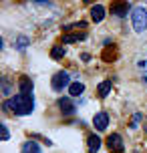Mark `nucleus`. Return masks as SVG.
Segmentation results:
<instances>
[{
  "instance_id": "nucleus-1",
  "label": "nucleus",
  "mask_w": 147,
  "mask_h": 153,
  "mask_svg": "<svg viewBox=\"0 0 147 153\" xmlns=\"http://www.w3.org/2000/svg\"><path fill=\"white\" fill-rule=\"evenodd\" d=\"M2 109L14 115H30L34 111V97H32V93H18L4 101Z\"/></svg>"
},
{
  "instance_id": "nucleus-2",
  "label": "nucleus",
  "mask_w": 147,
  "mask_h": 153,
  "mask_svg": "<svg viewBox=\"0 0 147 153\" xmlns=\"http://www.w3.org/2000/svg\"><path fill=\"white\" fill-rule=\"evenodd\" d=\"M131 22H133V30L135 32H143L147 28V10L143 6L135 8L131 12Z\"/></svg>"
},
{
  "instance_id": "nucleus-3",
  "label": "nucleus",
  "mask_w": 147,
  "mask_h": 153,
  "mask_svg": "<svg viewBox=\"0 0 147 153\" xmlns=\"http://www.w3.org/2000/svg\"><path fill=\"white\" fill-rule=\"evenodd\" d=\"M71 75L67 73V71H59L56 75L53 76V81H50V87H53L54 91H65V87L69 89L71 87Z\"/></svg>"
},
{
  "instance_id": "nucleus-4",
  "label": "nucleus",
  "mask_w": 147,
  "mask_h": 153,
  "mask_svg": "<svg viewBox=\"0 0 147 153\" xmlns=\"http://www.w3.org/2000/svg\"><path fill=\"white\" fill-rule=\"evenodd\" d=\"M107 147H109V151H113V153H123L125 151L123 137L119 133H111L107 137Z\"/></svg>"
},
{
  "instance_id": "nucleus-5",
  "label": "nucleus",
  "mask_w": 147,
  "mask_h": 153,
  "mask_svg": "<svg viewBox=\"0 0 147 153\" xmlns=\"http://www.w3.org/2000/svg\"><path fill=\"white\" fill-rule=\"evenodd\" d=\"M129 2H125V0H113L111 2V14L119 16V18H123V16L129 14Z\"/></svg>"
},
{
  "instance_id": "nucleus-6",
  "label": "nucleus",
  "mask_w": 147,
  "mask_h": 153,
  "mask_svg": "<svg viewBox=\"0 0 147 153\" xmlns=\"http://www.w3.org/2000/svg\"><path fill=\"white\" fill-rule=\"evenodd\" d=\"M56 105H59V109H61V113H62V115H73L75 111H77V107L73 105V101L67 99V97H61Z\"/></svg>"
},
{
  "instance_id": "nucleus-7",
  "label": "nucleus",
  "mask_w": 147,
  "mask_h": 153,
  "mask_svg": "<svg viewBox=\"0 0 147 153\" xmlns=\"http://www.w3.org/2000/svg\"><path fill=\"white\" fill-rule=\"evenodd\" d=\"M93 125L97 131H105L109 127V115L107 113H97L93 117Z\"/></svg>"
},
{
  "instance_id": "nucleus-8",
  "label": "nucleus",
  "mask_w": 147,
  "mask_h": 153,
  "mask_svg": "<svg viewBox=\"0 0 147 153\" xmlns=\"http://www.w3.org/2000/svg\"><path fill=\"white\" fill-rule=\"evenodd\" d=\"M18 89L20 93H32L34 91V83H32L30 76H20V81H18Z\"/></svg>"
},
{
  "instance_id": "nucleus-9",
  "label": "nucleus",
  "mask_w": 147,
  "mask_h": 153,
  "mask_svg": "<svg viewBox=\"0 0 147 153\" xmlns=\"http://www.w3.org/2000/svg\"><path fill=\"white\" fill-rule=\"evenodd\" d=\"M87 147H89V151H91V153H97L101 149V137L97 135V133L89 135V139H87Z\"/></svg>"
},
{
  "instance_id": "nucleus-10",
  "label": "nucleus",
  "mask_w": 147,
  "mask_h": 153,
  "mask_svg": "<svg viewBox=\"0 0 147 153\" xmlns=\"http://www.w3.org/2000/svg\"><path fill=\"white\" fill-rule=\"evenodd\" d=\"M83 93H85V85L81 83V81H73V83H71V87H69L71 97H81Z\"/></svg>"
},
{
  "instance_id": "nucleus-11",
  "label": "nucleus",
  "mask_w": 147,
  "mask_h": 153,
  "mask_svg": "<svg viewBox=\"0 0 147 153\" xmlns=\"http://www.w3.org/2000/svg\"><path fill=\"white\" fill-rule=\"evenodd\" d=\"M20 151L22 153H42V149H40V145L36 141H24Z\"/></svg>"
},
{
  "instance_id": "nucleus-12",
  "label": "nucleus",
  "mask_w": 147,
  "mask_h": 153,
  "mask_svg": "<svg viewBox=\"0 0 147 153\" xmlns=\"http://www.w3.org/2000/svg\"><path fill=\"white\" fill-rule=\"evenodd\" d=\"M91 18H93V22H101L105 18V8L101 6V4H95L91 8Z\"/></svg>"
},
{
  "instance_id": "nucleus-13",
  "label": "nucleus",
  "mask_w": 147,
  "mask_h": 153,
  "mask_svg": "<svg viewBox=\"0 0 147 153\" xmlns=\"http://www.w3.org/2000/svg\"><path fill=\"white\" fill-rule=\"evenodd\" d=\"M85 32H75V34H65L62 36V45H71V42H79V40H85Z\"/></svg>"
},
{
  "instance_id": "nucleus-14",
  "label": "nucleus",
  "mask_w": 147,
  "mask_h": 153,
  "mask_svg": "<svg viewBox=\"0 0 147 153\" xmlns=\"http://www.w3.org/2000/svg\"><path fill=\"white\" fill-rule=\"evenodd\" d=\"M111 87H113L111 81H103V83L97 87V95H99V99H105V97H107L109 93H111Z\"/></svg>"
},
{
  "instance_id": "nucleus-15",
  "label": "nucleus",
  "mask_w": 147,
  "mask_h": 153,
  "mask_svg": "<svg viewBox=\"0 0 147 153\" xmlns=\"http://www.w3.org/2000/svg\"><path fill=\"white\" fill-rule=\"evenodd\" d=\"M10 93H12V83L8 81V76H2V95L8 97Z\"/></svg>"
},
{
  "instance_id": "nucleus-16",
  "label": "nucleus",
  "mask_w": 147,
  "mask_h": 153,
  "mask_svg": "<svg viewBox=\"0 0 147 153\" xmlns=\"http://www.w3.org/2000/svg\"><path fill=\"white\" fill-rule=\"evenodd\" d=\"M28 42H30V40H28L26 36H18V38H16V42H14V46L18 48V51H26Z\"/></svg>"
},
{
  "instance_id": "nucleus-17",
  "label": "nucleus",
  "mask_w": 147,
  "mask_h": 153,
  "mask_svg": "<svg viewBox=\"0 0 147 153\" xmlns=\"http://www.w3.org/2000/svg\"><path fill=\"white\" fill-rule=\"evenodd\" d=\"M65 53H67V51H65V45H61V46H54L53 51H50V56H53V59H62Z\"/></svg>"
},
{
  "instance_id": "nucleus-18",
  "label": "nucleus",
  "mask_w": 147,
  "mask_h": 153,
  "mask_svg": "<svg viewBox=\"0 0 147 153\" xmlns=\"http://www.w3.org/2000/svg\"><path fill=\"white\" fill-rule=\"evenodd\" d=\"M0 131H2V141H8L10 139V131H8L6 123H0Z\"/></svg>"
},
{
  "instance_id": "nucleus-19",
  "label": "nucleus",
  "mask_w": 147,
  "mask_h": 153,
  "mask_svg": "<svg viewBox=\"0 0 147 153\" xmlns=\"http://www.w3.org/2000/svg\"><path fill=\"white\" fill-rule=\"evenodd\" d=\"M73 28H87V22H75V24H69V26H65V30H73Z\"/></svg>"
},
{
  "instance_id": "nucleus-20",
  "label": "nucleus",
  "mask_w": 147,
  "mask_h": 153,
  "mask_svg": "<svg viewBox=\"0 0 147 153\" xmlns=\"http://www.w3.org/2000/svg\"><path fill=\"white\" fill-rule=\"evenodd\" d=\"M141 119H143V115H141V113H137L135 117H133V123H131V127H137V123H139Z\"/></svg>"
},
{
  "instance_id": "nucleus-21",
  "label": "nucleus",
  "mask_w": 147,
  "mask_h": 153,
  "mask_svg": "<svg viewBox=\"0 0 147 153\" xmlns=\"http://www.w3.org/2000/svg\"><path fill=\"white\" fill-rule=\"evenodd\" d=\"M32 2H36V4H48V0H32Z\"/></svg>"
}]
</instances>
